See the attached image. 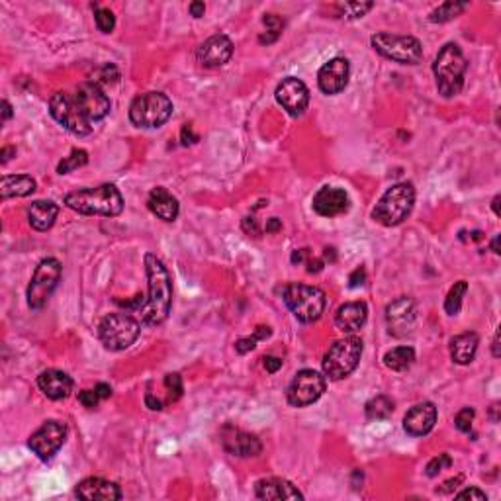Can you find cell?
Wrapping results in <instances>:
<instances>
[{
    "label": "cell",
    "instance_id": "cell-40",
    "mask_svg": "<svg viewBox=\"0 0 501 501\" xmlns=\"http://www.w3.org/2000/svg\"><path fill=\"white\" fill-rule=\"evenodd\" d=\"M474 417H476V411L472 408L460 409L459 413H456V417H454V425H456V429H459L460 433H470V431H472Z\"/></svg>",
    "mask_w": 501,
    "mask_h": 501
},
{
    "label": "cell",
    "instance_id": "cell-25",
    "mask_svg": "<svg viewBox=\"0 0 501 501\" xmlns=\"http://www.w3.org/2000/svg\"><path fill=\"white\" fill-rule=\"evenodd\" d=\"M366 317H368V306L365 302H348L337 310L335 325L343 333H355L365 325Z\"/></svg>",
    "mask_w": 501,
    "mask_h": 501
},
{
    "label": "cell",
    "instance_id": "cell-37",
    "mask_svg": "<svg viewBox=\"0 0 501 501\" xmlns=\"http://www.w3.org/2000/svg\"><path fill=\"white\" fill-rule=\"evenodd\" d=\"M266 337H271V327H257L253 337H243V339H239L235 343V350H237L239 355H245V353L257 347L259 341L266 339Z\"/></svg>",
    "mask_w": 501,
    "mask_h": 501
},
{
    "label": "cell",
    "instance_id": "cell-32",
    "mask_svg": "<svg viewBox=\"0 0 501 501\" xmlns=\"http://www.w3.org/2000/svg\"><path fill=\"white\" fill-rule=\"evenodd\" d=\"M466 8H468L466 2H454V0H449V2L441 4L439 8H435L433 12H431L429 20H431L433 24H444V22H450V20H454L456 16H460Z\"/></svg>",
    "mask_w": 501,
    "mask_h": 501
},
{
    "label": "cell",
    "instance_id": "cell-53",
    "mask_svg": "<svg viewBox=\"0 0 501 501\" xmlns=\"http://www.w3.org/2000/svg\"><path fill=\"white\" fill-rule=\"evenodd\" d=\"M264 230H266V233H276V231L282 230V221L278 218H271V220L266 221Z\"/></svg>",
    "mask_w": 501,
    "mask_h": 501
},
{
    "label": "cell",
    "instance_id": "cell-8",
    "mask_svg": "<svg viewBox=\"0 0 501 501\" xmlns=\"http://www.w3.org/2000/svg\"><path fill=\"white\" fill-rule=\"evenodd\" d=\"M170 116H172V102L163 93L139 94L129 106V119L136 128H161L169 122Z\"/></svg>",
    "mask_w": 501,
    "mask_h": 501
},
{
    "label": "cell",
    "instance_id": "cell-51",
    "mask_svg": "<svg viewBox=\"0 0 501 501\" xmlns=\"http://www.w3.org/2000/svg\"><path fill=\"white\" fill-rule=\"evenodd\" d=\"M462 480H464V478H462V476H456V478H454V480H449V482H444V484H442V485H444V488H439V490H437V492H441V493L452 492V490H456V485H459L460 482H462Z\"/></svg>",
    "mask_w": 501,
    "mask_h": 501
},
{
    "label": "cell",
    "instance_id": "cell-59",
    "mask_svg": "<svg viewBox=\"0 0 501 501\" xmlns=\"http://www.w3.org/2000/svg\"><path fill=\"white\" fill-rule=\"evenodd\" d=\"M492 251L495 255H500V235H495L492 241Z\"/></svg>",
    "mask_w": 501,
    "mask_h": 501
},
{
    "label": "cell",
    "instance_id": "cell-16",
    "mask_svg": "<svg viewBox=\"0 0 501 501\" xmlns=\"http://www.w3.org/2000/svg\"><path fill=\"white\" fill-rule=\"evenodd\" d=\"M276 102L281 104L290 116H302L310 104V90L307 86L296 77H286L281 85L276 86Z\"/></svg>",
    "mask_w": 501,
    "mask_h": 501
},
{
    "label": "cell",
    "instance_id": "cell-30",
    "mask_svg": "<svg viewBox=\"0 0 501 501\" xmlns=\"http://www.w3.org/2000/svg\"><path fill=\"white\" fill-rule=\"evenodd\" d=\"M413 363H415V350L411 347H396L384 355V365L396 372L408 370Z\"/></svg>",
    "mask_w": 501,
    "mask_h": 501
},
{
    "label": "cell",
    "instance_id": "cell-6",
    "mask_svg": "<svg viewBox=\"0 0 501 501\" xmlns=\"http://www.w3.org/2000/svg\"><path fill=\"white\" fill-rule=\"evenodd\" d=\"M363 348H365V343L355 335L335 341L322 360L323 374L329 380H343V378L350 376L360 363Z\"/></svg>",
    "mask_w": 501,
    "mask_h": 501
},
{
    "label": "cell",
    "instance_id": "cell-47",
    "mask_svg": "<svg viewBox=\"0 0 501 501\" xmlns=\"http://www.w3.org/2000/svg\"><path fill=\"white\" fill-rule=\"evenodd\" d=\"M263 360H264V368H266V372L274 374V372H278V370H281V368H282V360H281V358H276V357H264Z\"/></svg>",
    "mask_w": 501,
    "mask_h": 501
},
{
    "label": "cell",
    "instance_id": "cell-10",
    "mask_svg": "<svg viewBox=\"0 0 501 501\" xmlns=\"http://www.w3.org/2000/svg\"><path fill=\"white\" fill-rule=\"evenodd\" d=\"M52 118L71 131L73 136L85 137L93 134V122L86 118L73 93H55L49 100Z\"/></svg>",
    "mask_w": 501,
    "mask_h": 501
},
{
    "label": "cell",
    "instance_id": "cell-5",
    "mask_svg": "<svg viewBox=\"0 0 501 501\" xmlns=\"http://www.w3.org/2000/svg\"><path fill=\"white\" fill-rule=\"evenodd\" d=\"M415 204V188L411 182H398L388 188L372 210L374 221L384 228H396L408 218Z\"/></svg>",
    "mask_w": 501,
    "mask_h": 501
},
{
    "label": "cell",
    "instance_id": "cell-46",
    "mask_svg": "<svg viewBox=\"0 0 501 501\" xmlns=\"http://www.w3.org/2000/svg\"><path fill=\"white\" fill-rule=\"evenodd\" d=\"M180 139H182V145H194L198 141V136L192 131V126H184L182 131H180Z\"/></svg>",
    "mask_w": 501,
    "mask_h": 501
},
{
    "label": "cell",
    "instance_id": "cell-19",
    "mask_svg": "<svg viewBox=\"0 0 501 501\" xmlns=\"http://www.w3.org/2000/svg\"><path fill=\"white\" fill-rule=\"evenodd\" d=\"M231 55H233V42L223 34L208 37L196 52L198 63L208 69L223 67L231 59Z\"/></svg>",
    "mask_w": 501,
    "mask_h": 501
},
{
    "label": "cell",
    "instance_id": "cell-14",
    "mask_svg": "<svg viewBox=\"0 0 501 501\" xmlns=\"http://www.w3.org/2000/svg\"><path fill=\"white\" fill-rule=\"evenodd\" d=\"M220 441L225 452H230L231 456H239V459H251V456H259L263 452V442L259 441L257 435L247 433L231 423L221 427Z\"/></svg>",
    "mask_w": 501,
    "mask_h": 501
},
{
    "label": "cell",
    "instance_id": "cell-43",
    "mask_svg": "<svg viewBox=\"0 0 501 501\" xmlns=\"http://www.w3.org/2000/svg\"><path fill=\"white\" fill-rule=\"evenodd\" d=\"M78 401L85 406V408H88V409H94L100 401H102V398L98 396V391L96 390H83V391H78Z\"/></svg>",
    "mask_w": 501,
    "mask_h": 501
},
{
    "label": "cell",
    "instance_id": "cell-11",
    "mask_svg": "<svg viewBox=\"0 0 501 501\" xmlns=\"http://www.w3.org/2000/svg\"><path fill=\"white\" fill-rule=\"evenodd\" d=\"M61 272H63V266L57 259L47 257V259L40 261V264L35 266L32 281L28 284V306L32 310H42L49 302V297L61 281Z\"/></svg>",
    "mask_w": 501,
    "mask_h": 501
},
{
    "label": "cell",
    "instance_id": "cell-15",
    "mask_svg": "<svg viewBox=\"0 0 501 501\" xmlns=\"http://www.w3.org/2000/svg\"><path fill=\"white\" fill-rule=\"evenodd\" d=\"M73 94H75V98H77L78 106L85 112L86 118L90 119L93 124L94 122H100V119H104L110 114V98L106 96L102 86L96 85L93 81L78 85Z\"/></svg>",
    "mask_w": 501,
    "mask_h": 501
},
{
    "label": "cell",
    "instance_id": "cell-22",
    "mask_svg": "<svg viewBox=\"0 0 501 501\" xmlns=\"http://www.w3.org/2000/svg\"><path fill=\"white\" fill-rule=\"evenodd\" d=\"M255 495L264 501H282V500H304L302 492L296 485L284 480V478H264L255 485Z\"/></svg>",
    "mask_w": 501,
    "mask_h": 501
},
{
    "label": "cell",
    "instance_id": "cell-29",
    "mask_svg": "<svg viewBox=\"0 0 501 501\" xmlns=\"http://www.w3.org/2000/svg\"><path fill=\"white\" fill-rule=\"evenodd\" d=\"M478 345H480V337L474 331L460 333L450 339V357L456 365H470L476 357Z\"/></svg>",
    "mask_w": 501,
    "mask_h": 501
},
{
    "label": "cell",
    "instance_id": "cell-4",
    "mask_svg": "<svg viewBox=\"0 0 501 501\" xmlns=\"http://www.w3.org/2000/svg\"><path fill=\"white\" fill-rule=\"evenodd\" d=\"M282 297L284 304L294 314L297 322L314 323L325 312L327 306V297L325 292L317 286L302 284V282H290L282 288Z\"/></svg>",
    "mask_w": 501,
    "mask_h": 501
},
{
    "label": "cell",
    "instance_id": "cell-34",
    "mask_svg": "<svg viewBox=\"0 0 501 501\" xmlns=\"http://www.w3.org/2000/svg\"><path fill=\"white\" fill-rule=\"evenodd\" d=\"M263 24L266 26V32L259 35V42L261 43H272L276 42L282 34V28H284V22L282 18H278L276 14H264Z\"/></svg>",
    "mask_w": 501,
    "mask_h": 501
},
{
    "label": "cell",
    "instance_id": "cell-1",
    "mask_svg": "<svg viewBox=\"0 0 501 501\" xmlns=\"http://www.w3.org/2000/svg\"><path fill=\"white\" fill-rule=\"evenodd\" d=\"M145 274H147V297L124 304L128 312L137 314L143 325H161L167 322L172 306V282L167 266L161 259L151 253L145 255Z\"/></svg>",
    "mask_w": 501,
    "mask_h": 501
},
{
    "label": "cell",
    "instance_id": "cell-26",
    "mask_svg": "<svg viewBox=\"0 0 501 501\" xmlns=\"http://www.w3.org/2000/svg\"><path fill=\"white\" fill-rule=\"evenodd\" d=\"M147 206L163 221H175L179 218V200L170 194L167 188H153L147 198Z\"/></svg>",
    "mask_w": 501,
    "mask_h": 501
},
{
    "label": "cell",
    "instance_id": "cell-49",
    "mask_svg": "<svg viewBox=\"0 0 501 501\" xmlns=\"http://www.w3.org/2000/svg\"><path fill=\"white\" fill-rule=\"evenodd\" d=\"M188 10H190V14H192L194 18H202L206 12V4L204 2H198V0H196V2H192V4L188 6Z\"/></svg>",
    "mask_w": 501,
    "mask_h": 501
},
{
    "label": "cell",
    "instance_id": "cell-9",
    "mask_svg": "<svg viewBox=\"0 0 501 501\" xmlns=\"http://www.w3.org/2000/svg\"><path fill=\"white\" fill-rule=\"evenodd\" d=\"M374 52L380 53L386 59L399 63V65H417L423 59V45L413 35L396 34H374L370 37Z\"/></svg>",
    "mask_w": 501,
    "mask_h": 501
},
{
    "label": "cell",
    "instance_id": "cell-18",
    "mask_svg": "<svg viewBox=\"0 0 501 501\" xmlns=\"http://www.w3.org/2000/svg\"><path fill=\"white\" fill-rule=\"evenodd\" d=\"M350 75V65L345 57H333L317 73V86L323 94H339L345 90Z\"/></svg>",
    "mask_w": 501,
    "mask_h": 501
},
{
    "label": "cell",
    "instance_id": "cell-12",
    "mask_svg": "<svg viewBox=\"0 0 501 501\" xmlns=\"http://www.w3.org/2000/svg\"><path fill=\"white\" fill-rule=\"evenodd\" d=\"M325 386L327 382H325L323 374L312 370V368H304L292 378L288 390H286V399L294 408H306L322 398Z\"/></svg>",
    "mask_w": 501,
    "mask_h": 501
},
{
    "label": "cell",
    "instance_id": "cell-44",
    "mask_svg": "<svg viewBox=\"0 0 501 501\" xmlns=\"http://www.w3.org/2000/svg\"><path fill=\"white\" fill-rule=\"evenodd\" d=\"M456 500H478V501H484L488 500V495H485L482 490H478V488H466V490H462V492L456 493Z\"/></svg>",
    "mask_w": 501,
    "mask_h": 501
},
{
    "label": "cell",
    "instance_id": "cell-42",
    "mask_svg": "<svg viewBox=\"0 0 501 501\" xmlns=\"http://www.w3.org/2000/svg\"><path fill=\"white\" fill-rule=\"evenodd\" d=\"M96 75H98V81H93V83H96V85H100V83H116L119 77L118 69L114 67V65H104V67H100L98 71H96Z\"/></svg>",
    "mask_w": 501,
    "mask_h": 501
},
{
    "label": "cell",
    "instance_id": "cell-54",
    "mask_svg": "<svg viewBox=\"0 0 501 501\" xmlns=\"http://www.w3.org/2000/svg\"><path fill=\"white\" fill-rule=\"evenodd\" d=\"M94 390L98 391V396L102 399H108L112 396V388L108 386V384H104V382H100V384H96V388Z\"/></svg>",
    "mask_w": 501,
    "mask_h": 501
},
{
    "label": "cell",
    "instance_id": "cell-41",
    "mask_svg": "<svg viewBox=\"0 0 501 501\" xmlns=\"http://www.w3.org/2000/svg\"><path fill=\"white\" fill-rule=\"evenodd\" d=\"M452 466V459H450L449 454L444 452V454H439V456H435L429 464H427V476L429 478H435V476H439V472H442L444 468H450Z\"/></svg>",
    "mask_w": 501,
    "mask_h": 501
},
{
    "label": "cell",
    "instance_id": "cell-31",
    "mask_svg": "<svg viewBox=\"0 0 501 501\" xmlns=\"http://www.w3.org/2000/svg\"><path fill=\"white\" fill-rule=\"evenodd\" d=\"M366 419L370 421H382L394 413V401L388 396H376V398L368 399L365 406Z\"/></svg>",
    "mask_w": 501,
    "mask_h": 501
},
{
    "label": "cell",
    "instance_id": "cell-3",
    "mask_svg": "<svg viewBox=\"0 0 501 501\" xmlns=\"http://www.w3.org/2000/svg\"><path fill=\"white\" fill-rule=\"evenodd\" d=\"M466 69V57L456 43H447L444 47H441L433 63L435 83L439 94L444 98H452L462 93Z\"/></svg>",
    "mask_w": 501,
    "mask_h": 501
},
{
    "label": "cell",
    "instance_id": "cell-17",
    "mask_svg": "<svg viewBox=\"0 0 501 501\" xmlns=\"http://www.w3.org/2000/svg\"><path fill=\"white\" fill-rule=\"evenodd\" d=\"M386 322L394 337H406L415 327V302L408 296L398 297L386 307Z\"/></svg>",
    "mask_w": 501,
    "mask_h": 501
},
{
    "label": "cell",
    "instance_id": "cell-36",
    "mask_svg": "<svg viewBox=\"0 0 501 501\" xmlns=\"http://www.w3.org/2000/svg\"><path fill=\"white\" fill-rule=\"evenodd\" d=\"M94 8V22H96V28L102 32V34H110L112 30L116 28V18H114V12L110 8H102L98 4H93Z\"/></svg>",
    "mask_w": 501,
    "mask_h": 501
},
{
    "label": "cell",
    "instance_id": "cell-39",
    "mask_svg": "<svg viewBox=\"0 0 501 501\" xmlns=\"http://www.w3.org/2000/svg\"><path fill=\"white\" fill-rule=\"evenodd\" d=\"M341 16L347 18V20H357L363 18L368 10L374 8L372 2H347V4H341Z\"/></svg>",
    "mask_w": 501,
    "mask_h": 501
},
{
    "label": "cell",
    "instance_id": "cell-13",
    "mask_svg": "<svg viewBox=\"0 0 501 501\" xmlns=\"http://www.w3.org/2000/svg\"><path fill=\"white\" fill-rule=\"evenodd\" d=\"M67 439V425L57 419H49L32 433L28 439V447L40 460H49L63 447Z\"/></svg>",
    "mask_w": 501,
    "mask_h": 501
},
{
    "label": "cell",
    "instance_id": "cell-27",
    "mask_svg": "<svg viewBox=\"0 0 501 501\" xmlns=\"http://www.w3.org/2000/svg\"><path fill=\"white\" fill-rule=\"evenodd\" d=\"M59 216V206L52 200H35L28 206V221L35 231L52 230Z\"/></svg>",
    "mask_w": 501,
    "mask_h": 501
},
{
    "label": "cell",
    "instance_id": "cell-35",
    "mask_svg": "<svg viewBox=\"0 0 501 501\" xmlns=\"http://www.w3.org/2000/svg\"><path fill=\"white\" fill-rule=\"evenodd\" d=\"M86 163H88V153H86L85 149H73L71 155L65 157V159L57 165V172H59V175H67V172L78 169V167H85Z\"/></svg>",
    "mask_w": 501,
    "mask_h": 501
},
{
    "label": "cell",
    "instance_id": "cell-38",
    "mask_svg": "<svg viewBox=\"0 0 501 501\" xmlns=\"http://www.w3.org/2000/svg\"><path fill=\"white\" fill-rule=\"evenodd\" d=\"M163 386H165V390L169 391V403H175L177 399H180L182 391H184L182 378H180V374L177 372L167 374V376L163 378Z\"/></svg>",
    "mask_w": 501,
    "mask_h": 501
},
{
    "label": "cell",
    "instance_id": "cell-2",
    "mask_svg": "<svg viewBox=\"0 0 501 501\" xmlns=\"http://www.w3.org/2000/svg\"><path fill=\"white\" fill-rule=\"evenodd\" d=\"M65 206L81 216L116 218L124 210V198L114 184H100L71 192L65 196Z\"/></svg>",
    "mask_w": 501,
    "mask_h": 501
},
{
    "label": "cell",
    "instance_id": "cell-57",
    "mask_svg": "<svg viewBox=\"0 0 501 501\" xmlns=\"http://www.w3.org/2000/svg\"><path fill=\"white\" fill-rule=\"evenodd\" d=\"M500 200H501V196L500 194H497V196H495V198H493V202H492V210H493V213H495V216H500Z\"/></svg>",
    "mask_w": 501,
    "mask_h": 501
},
{
    "label": "cell",
    "instance_id": "cell-20",
    "mask_svg": "<svg viewBox=\"0 0 501 501\" xmlns=\"http://www.w3.org/2000/svg\"><path fill=\"white\" fill-rule=\"evenodd\" d=\"M312 206L315 213H319L323 218H337L350 208V198L345 188L323 187L315 192Z\"/></svg>",
    "mask_w": 501,
    "mask_h": 501
},
{
    "label": "cell",
    "instance_id": "cell-55",
    "mask_svg": "<svg viewBox=\"0 0 501 501\" xmlns=\"http://www.w3.org/2000/svg\"><path fill=\"white\" fill-rule=\"evenodd\" d=\"M10 155H16V147H2V151H0V163L4 165V163H8L12 157Z\"/></svg>",
    "mask_w": 501,
    "mask_h": 501
},
{
    "label": "cell",
    "instance_id": "cell-58",
    "mask_svg": "<svg viewBox=\"0 0 501 501\" xmlns=\"http://www.w3.org/2000/svg\"><path fill=\"white\" fill-rule=\"evenodd\" d=\"M497 347H500V333H495V339H493V357L495 358L500 357V350H497Z\"/></svg>",
    "mask_w": 501,
    "mask_h": 501
},
{
    "label": "cell",
    "instance_id": "cell-23",
    "mask_svg": "<svg viewBox=\"0 0 501 501\" xmlns=\"http://www.w3.org/2000/svg\"><path fill=\"white\" fill-rule=\"evenodd\" d=\"M77 497L86 501H118L122 500V490L118 484L104 478H86L77 485Z\"/></svg>",
    "mask_w": 501,
    "mask_h": 501
},
{
    "label": "cell",
    "instance_id": "cell-28",
    "mask_svg": "<svg viewBox=\"0 0 501 501\" xmlns=\"http://www.w3.org/2000/svg\"><path fill=\"white\" fill-rule=\"evenodd\" d=\"M35 180L30 175H4L0 180V198L8 200V198H26L34 194Z\"/></svg>",
    "mask_w": 501,
    "mask_h": 501
},
{
    "label": "cell",
    "instance_id": "cell-7",
    "mask_svg": "<svg viewBox=\"0 0 501 501\" xmlns=\"http://www.w3.org/2000/svg\"><path fill=\"white\" fill-rule=\"evenodd\" d=\"M143 323L129 312H116L102 317L98 325V337L108 350H126L141 335Z\"/></svg>",
    "mask_w": 501,
    "mask_h": 501
},
{
    "label": "cell",
    "instance_id": "cell-52",
    "mask_svg": "<svg viewBox=\"0 0 501 501\" xmlns=\"http://www.w3.org/2000/svg\"><path fill=\"white\" fill-rule=\"evenodd\" d=\"M323 261L322 259H307V272L310 274H314V272H322V269H323Z\"/></svg>",
    "mask_w": 501,
    "mask_h": 501
},
{
    "label": "cell",
    "instance_id": "cell-50",
    "mask_svg": "<svg viewBox=\"0 0 501 501\" xmlns=\"http://www.w3.org/2000/svg\"><path fill=\"white\" fill-rule=\"evenodd\" d=\"M310 257V249H296L292 253V263L294 264H302Z\"/></svg>",
    "mask_w": 501,
    "mask_h": 501
},
{
    "label": "cell",
    "instance_id": "cell-24",
    "mask_svg": "<svg viewBox=\"0 0 501 501\" xmlns=\"http://www.w3.org/2000/svg\"><path fill=\"white\" fill-rule=\"evenodd\" d=\"M73 378L69 376L67 372L63 370H55V368H49V370H43L40 376H37V388L47 396L53 401H59V399H65L71 396L73 391Z\"/></svg>",
    "mask_w": 501,
    "mask_h": 501
},
{
    "label": "cell",
    "instance_id": "cell-56",
    "mask_svg": "<svg viewBox=\"0 0 501 501\" xmlns=\"http://www.w3.org/2000/svg\"><path fill=\"white\" fill-rule=\"evenodd\" d=\"M12 106H10L8 100H2V124H6L10 118H12Z\"/></svg>",
    "mask_w": 501,
    "mask_h": 501
},
{
    "label": "cell",
    "instance_id": "cell-21",
    "mask_svg": "<svg viewBox=\"0 0 501 501\" xmlns=\"http://www.w3.org/2000/svg\"><path fill=\"white\" fill-rule=\"evenodd\" d=\"M437 423V408L433 401H423L409 409L403 417V429L411 437H425L433 431Z\"/></svg>",
    "mask_w": 501,
    "mask_h": 501
},
{
    "label": "cell",
    "instance_id": "cell-48",
    "mask_svg": "<svg viewBox=\"0 0 501 501\" xmlns=\"http://www.w3.org/2000/svg\"><path fill=\"white\" fill-rule=\"evenodd\" d=\"M243 230H245L249 235H259V233H261V228H259V223H257V220L253 218V216L243 220Z\"/></svg>",
    "mask_w": 501,
    "mask_h": 501
},
{
    "label": "cell",
    "instance_id": "cell-45",
    "mask_svg": "<svg viewBox=\"0 0 501 501\" xmlns=\"http://www.w3.org/2000/svg\"><path fill=\"white\" fill-rule=\"evenodd\" d=\"M366 282V271L360 266V269H357L355 272H350V276H348V286L350 288H357V286H363Z\"/></svg>",
    "mask_w": 501,
    "mask_h": 501
},
{
    "label": "cell",
    "instance_id": "cell-33",
    "mask_svg": "<svg viewBox=\"0 0 501 501\" xmlns=\"http://www.w3.org/2000/svg\"><path fill=\"white\" fill-rule=\"evenodd\" d=\"M468 282L459 281L452 288H450L449 296L444 300V312L449 315H459L460 307H462V297L466 296Z\"/></svg>",
    "mask_w": 501,
    "mask_h": 501
}]
</instances>
